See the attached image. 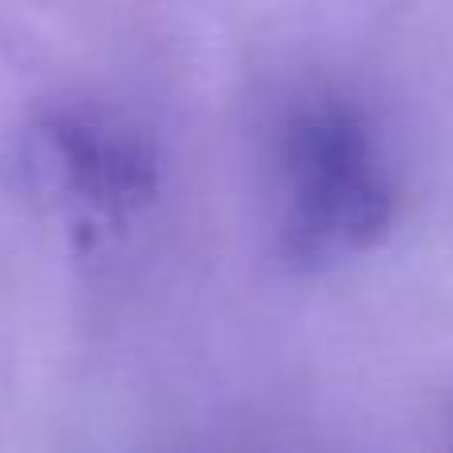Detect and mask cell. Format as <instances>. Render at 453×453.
<instances>
[{"instance_id":"6da1fadb","label":"cell","mask_w":453,"mask_h":453,"mask_svg":"<svg viewBox=\"0 0 453 453\" xmlns=\"http://www.w3.org/2000/svg\"><path fill=\"white\" fill-rule=\"evenodd\" d=\"M282 242L314 263L382 231L390 188L366 124L346 104L306 100L279 132Z\"/></svg>"},{"instance_id":"7a4b0ae2","label":"cell","mask_w":453,"mask_h":453,"mask_svg":"<svg viewBox=\"0 0 453 453\" xmlns=\"http://www.w3.org/2000/svg\"><path fill=\"white\" fill-rule=\"evenodd\" d=\"M24 167L36 191L80 234L124 231L159 196V156L140 132L100 111H44L24 135Z\"/></svg>"}]
</instances>
